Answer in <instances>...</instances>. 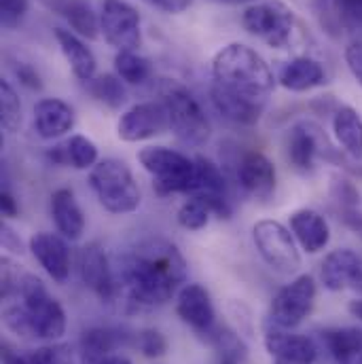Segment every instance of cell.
Masks as SVG:
<instances>
[{
    "label": "cell",
    "instance_id": "cell-16",
    "mask_svg": "<svg viewBox=\"0 0 362 364\" xmlns=\"http://www.w3.org/2000/svg\"><path fill=\"white\" fill-rule=\"evenodd\" d=\"M176 314L184 324H188L197 333H212L216 314L210 292L201 284H184L179 290Z\"/></svg>",
    "mask_w": 362,
    "mask_h": 364
},
{
    "label": "cell",
    "instance_id": "cell-43",
    "mask_svg": "<svg viewBox=\"0 0 362 364\" xmlns=\"http://www.w3.org/2000/svg\"><path fill=\"white\" fill-rule=\"evenodd\" d=\"M2 246H4L6 250L15 252V255H17V252H19V255L23 252V250H21V240H19L6 225H2Z\"/></svg>",
    "mask_w": 362,
    "mask_h": 364
},
{
    "label": "cell",
    "instance_id": "cell-21",
    "mask_svg": "<svg viewBox=\"0 0 362 364\" xmlns=\"http://www.w3.org/2000/svg\"><path fill=\"white\" fill-rule=\"evenodd\" d=\"M51 216L64 240H79L85 231V216L70 188H58L51 195Z\"/></svg>",
    "mask_w": 362,
    "mask_h": 364
},
{
    "label": "cell",
    "instance_id": "cell-45",
    "mask_svg": "<svg viewBox=\"0 0 362 364\" xmlns=\"http://www.w3.org/2000/svg\"><path fill=\"white\" fill-rule=\"evenodd\" d=\"M2 364H28L26 354H17L9 346H2Z\"/></svg>",
    "mask_w": 362,
    "mask_h": 364
},
{
    "label": "cell",
    "instance_id": "cell-27",
    "mask_svg": "<svg viewBox=\"0 0 362 364\" xmlns=\"http://www.w3.org/2000/svg\"><path fill=\"white\" fill-rule=\"evenodd\" d=\"M212 102L214 108L229 121L238 123V125H255L261 114H263V104H255L250 100H244L235 93L220 90L216 85H212Z\"/></svg>",
    "mask_w": 362,
    "mask_h": 364
},
{
    "label": "cell",
    "instance_id": "cell-17",
    "mask_svg": "<svg viewBox=\"0 0 362 364\" xmlns=\"http://www.w3.org/2000/svg\"><path fill=\"white\" fill-rule=\"evenodd\" d=\"M30 252L38 261V265L47 275L60 284H64L70 275V250L66 242L47 231H38L30 237Z\"/></svg>",
    "mask_w": 362,
    "mask_h": 364
},
{
    "label": "cell",
    "instance_id": "cell-26",
    "mask_svg": "<svg viewBox=\"0 0 362 364\" xmlns=\"http://www.w3.org/2000/svg\"><path fill=\"white\" fill-rule=\"evenodd\" d=\"M322 339L335 364H362V328H329L322 333Z\"/></svg>",
    "mask_w": 362,
    "mask_h": 364
},
{
    "label": "cell",
    "instance_id": "cell-1",
    "mask_svg": "<svg viewBox=\"0 0 362 364\" xmlns=\"http://www.w3.org/2000/svg\"><path fill=\"white\" fill-rule=\"evenodd\" d=\"M117 284L138 309L164 305L186 284V261L172 242L147 240L125 257Z\"/></svg>",
    "mask_w": 362,
    "mask_h": 364
},
{
    "label": "cell",
    "instance_id": "cell-20",
    "mask_svg": "<svg viewBox=\"0 0 362 364\" xmlns=\"http://www.w3.org/2000/svg\"><path fill=\"white\" fill-rule=\"evenodd\" d=\"M75 127V110L58 97H45L34 106V129L45 140H55Z\"/></svg>",
    "mask_w": 362,
    "mask_h": 364
},
{
    "label": "cell",
    "instance_id": "cell-31",
    "mask_svg": "<svg viewBox=\"0 0 362 364\" xmlns=\"http://www.w3.org/2000/svg\"><path fill=\"white\" fill-rule=\"evenodd\" d=\"M66 149V164L75 170H91L97 164V146L91 142L87 136H70L64 142Z\"/></svg>",
    "mask_w": 362,
    "mask_h": 364
},
{
    "label": "cell",
    "instance_id": "cell-3",
    "mask_svg": "<svg viewBox=\"0 0 362 364\" xmlns=\"http://www.w3.org/2000/svg\"><path fill=\"white\" fill-rule=\"evenodd\" d=\"M212 77L216 87L263 106L275 85L270 64L242 43H231L214 55Z\"/></svg>",
    "mask_w": 362,
    "mask_h": 364
},
{
    "label": "cell",
    "instance_id": "cell-15",
    "mask_svg": "<svg viewBox=\"0 0 362 364\" xmlns=\"http://www.w3.org/2000/svg\"><path fill=\"white\" fill-rule=\"evenodd\" d=\"M79 269L83 284L102 301H112L119 292L117 275L112 273L106 252L100 244H87L79 257Z\"/></svg>",
    "mask_w": 362,
    "mask_h": 364
},
{
    "label": "cell",
    "instance_id": "cell-33",
    "mask_svg": "<svg viewBox=\"0 0 362 364\" xmlns=\"http://www.w3.org/2000/svg\"><path fill=\"white\" fill-rule=\"evenodd\" d=\"M0 125L9 134H15L21 125V102L6 81H0Z\"/></svg>",
    "mask_w": 362,
    "mask_h": 364
},
{
    "label": "cell",
    "instance_id": "cell-19",
    "mask_svg": "<svg viewBox=\"0 0 362 364\" xmlns=\"http://www.w3.org/2000/svg\"><path fill=\"white\" fill-rule=\"evenodd\" d=\"M290 231L307 255H318L331 242V227L326 218L312 208H303L290 214Z\"/></svg>",
    "mask_w": 362,
    "mask_h": 364
},
{
    "label": "cell",
    "instance_id": "cell-5",
    "mask_svg": "<svg viewBox=\"0 0 362 364\" xmlns=\"http://www.w3.org/2000/svg\"><path fill=\"white\" fill-rule=\"evenodd\" d=\"M90 184L100 205L112 214H129L140 205V188L132 170L121 159L97 161L91 168Z\"/></svg>",
    "mask_w": 362,
    "mask_h": 364
},
{
    "label": "cell",
    "instance_id": "cell-9",
    "mask_svg": "<svg viewBox=\"0 0 362 364\" xmlns=\"http://www.w3.org/2000/svg\"><path fill=\"white\" fill-rule=\"evenodd\" d=\"M314 303H316V279L309 273H303L277 290L272 301L270 322L280 328L290 331L312 314Z\"/></svg>",
    "mask_w": 362,
    "mask_h": 364
},
{
    "label": "cell",
    "instance_id": "cell-4",
    "mask_svg": "<svg viewBox=\"0 0 362 364\" xmlns=\"http://www.w3.org/2000/svg\"><path fill=\"white\" fill-rule=\"evenodd\" d=\"M159 102L170 117V129L184 146H203L210 140V121L197 97L179 81H161Z\"/></svg>",
    "mask_w": 362,
    "mask_h": 364
},
{
    "label": "cell",
    "instance_id": "cell-2",
    "mask_svg": "<svg viewBox=\"0 0 362 364\" xmlns=\"http://www.w3.org/2000/svg\"><path fill=\"white\" fill-rule=\"evenodd\" d=\"M15 301L4 307V324L23 339L55 341L66 333V311L49 294L43 279L23 273L15 290Z\"/></svg>",
    "mask_w": 362,
    "mask_h": 364
},
{
    "label": "cell",
    "instance_id": "cell-13",
    "mask_svg": "<svg viewBox=\"0 0 362 364\" xmlns=\"http://www.w3.org/2000/svg\"><path fill=\"white\" fill-rule=\"evenodd\" d=\"M320 279L326 290L362 292V257L350 248H339L326 255L320 267Z\"/></svg>",
    "mask_w": 362,
    "mask_h": 364
},
{
    "label": "cell",
    "instance_id": "cell-28",
    "mask_svg": "<svg viewBox=\"0 0 362 364\" xmlns=\"http://www.w3.org/2000/svg\"><path fill=\"white\" fill-rule=\"evenodd\" d=\"M333 134L337 144L352 157L362 159V117L352 106H341L333 114Z\"/></svg>",
    "mask_w": 362,
    "mask_h": 364
},
{
    "label": "cell",
    "instance_id": "cell-18",
    "mask_svg": "<svg viewBox=\"0 0 362 364\" xmlns=\"http://www.w3.org/2000/svg\"><path fill=\"white\" fill-rule=\"evenodd\" d=\"M238 181L257 199H270L275 191V168L259 151H248L238 164Z\"/></svg>",
    "mask_w": 362,
    "mask_h": 364
},
{
    "label": "cell",
    "instance_id": "cell-11",
    "mask_svg": "<svg viewBox=\"0 0 362 364\" xmlns=\"http://www.w3.org/2000/svg\"><path fill=\"white\" fill-rule=\"evenodd\" d=\"M168 129H170V117L161 102H140L127 108L117 123V136L123 142L151 140Z\"/></svg>",
    "mask_w": 362,
    "mask_h": 364
},
{
    "label": "cell",
    "instance_id": "cell-32",
    "mask_svg": "<svg viewBox=\"0 0 362 364\" xmlns=\"http://www.w3.org/2000/svg\"><path fill=\"white\" fill-rule=\"evenodd\" d=\"M87 85H90L91 95L95 100H100L102 104L110 106V108H119L127 100V93H125V87H123L119 77L102 75L97 79H91Z\"/></svg>",
    "mask_w": 362,
    "mask_h": 364
},
{
    "label": "cell",
    "instance_id": "cell-10",
    "mask_svg": "<svg viewBox=\"0 0 362 364\" xmlns=\"http://www.w3.org/2000/svg\"><path fill=\"white\" fill-rule=\"evenodd\" d=\"M100 30L117 51H136L140 47V13L125 0H104L100 11Z\"/></svg>",
    "mask_w": 362,
    "mask_h": 364
},
{
    "label": "cell",
    "instance_id": "cell-22",
    "mask_svg": "<svg viewBox=\"0 0 362 364\" xmlns=\"http://www.w3.org/2000/svg\"><path fill=\"white\" fill-rule=\"evenodd\" d=\"M277 81L284 90L301 93V91H309L326 83V73L318 60L303 55V58H294L286 62L277 75Z\"/></svg>",
    "mask_w": 362,
    "mask_h": 364
},
{
    "label": "cell",
    "instance_id": "cell-38",
    "mask_svg": "<svg viewBox=\"0 0 362 364\" xmlns=\"http://www.w3.org/2000/svg\"><path fill=\"white\" fill-rule=\"evenodd\" d=\"M0 19L4 28H15L21 17L28 13V0H2L0 2Z\"/></svg>",
    "mask_w": 362,
    "mask_h": 364
},
{
    "label": "cell",
    "instance_id": "cell-29",
    "mask_svg": "<svg viewBox=\"0 0 362 364\" xmlns=\"http://www.w3.org/2000/svg\"><path fill=\"white\" fill-rule=\"evenodd\" d=\"M123 343V337L112 328H91L81 339V352L85 363L100 360L104 356H110L119 346Z\"/></svg>",
    "mask_w": 362,
    "mask_h": 364
},
{
    "label": "cell",
    "instance_id": "cell-40",
    "mask_svg": "<svg viewBox=\"0 0 362 364\" xmlns=\"http://www.w3.org/2000/svg\"><path fill=\"white\" fill-rule=\"evenodd\" d=\"M346 62H348L350 73L354 75V79L358 81V85L362 87V38L354 41L346 49Z\"/></svg>",
    "mask_w": 362,
    "mask_h": 364
},
{
    "label": "cell",
    "instance_id": "cell-30",
    "mask_svg": "<svg viewBox=\"0 0 362 364\" xmlns=\"http://www.w3.org/2000/svg\"><path fill=\"white\" fill-rule=\"evenodd\" d=\"M115 70L121 81L127 85H142L151 79L153 66L147 58L138 55L136 51H117L115 55Z\"/></svg>",
    "mask_w": 362,
    "mask_h": 364
},
{
    "label": "cell",
    "instance_id": "cell-46",
    "mask_svg": "<svg viewBox=\"0 0 362 364\" xmlns=\"http://www.w3.org/2000/svg\"><path fill=\"white\" fill-rule=\"evenodd\" d=\"M90 364H132V363H129V358H125V356H121V354H110V356H104V358L93 360V363Z\"/></svg>",
    "mask_w": 362,
    "mask_h": 364
},
{
    "label": "cell",
    "instance_id": "cell-35",
    "mask_svg": "<svg viewBox=\"0 0 362 364\" xmlns=\"http://www.w3.org/2000/svg\"><path fill=\"white\" fill-rule=\"evenodd\" d=\"M214 346L220 354V364H242L246 358V348L242 339L227 328L214 335Z\"/></svg>",
    "mask_w": 362,
    "mask_h": 364
},
{
    "label": "cell",
    "instance_id": "cell-7",
    "mask_svg": "<svg viewBox=\"0 0 362 364\" xmlns=\"http://www.w3.org/2000/svg\"><path fill=\"white\" fill-rule=\"evenodd\" d=\"M242 23L248 34L265 45L273 49H286L294 38L297 19L294 11L282 0H263L244 11Z\"/></svg>",
    "mask_w": 362,
    "mask_h": 364
},
{
    "label": "cell",
    "instance_id": "cell-34",
    "mask_svg": "<svg viewBox=\"0 0 362 364\" xmlns=\"http://www.w3.org/2000/svg\"><path fill=\"white\" fill-rule=\"evenodd\" d=\"M210 210L203 201L195 199V197H188L176 212V220L182 229L186 231H199L203 229L208 223H210Z\"/></svg>",
    "mask_w": 362,
    "mask_h": 364
},
{
    "label": "cell",
    "instance_id": "cell-41",
    "mask_svg": "<svg viewBox=\"0 0 362 364\" xmlns=\"http://www.w3.org/2000/svg\"><path fill=\"white\" fill-rule=\"evenodd\" d=\"M144 2L170 15H179L193 4V0H144Z\"/></svg>",
    "mask_w": 362,
    "mask_h": 364
},
{
    "label": "cell",
    "instance_id": "cell-42",
    "mask_svg": "<svg viewBox=\"0 0 362 364\" xmlns=\"http://www.w3.org/2000/svg\"><path fill=\"white\" fill-rule=\"evenodd\" d=\"M15 75H17V79H19L26 87H30V90H41V87H43L41 77H38L36 70H34L32 66H28V64L15 66Z\"/></svg>",
    "mask_w": 362,
    "mask_h": 364
},
{
    "label": "cell",
    "instance_id": "cell-6",
    "mask_svg": "<svg viewBox=\"0 0 362 364\" xmlns=\"http://www.w3.org/2000/svg\"><path fill=\"white\" fill-rule=\"evenodd\" d=\"M138 161L151 174L157 195H188L195 178V159L168 146H149L138 153Z\"/></svg>",
    "mask_w": 362,
    "mask_h": 364
},
{
    "label": "cell",
    "instance_id": "cell-36",
    "mask_svg": "<svg viewBox=\"0 0 362 364\" xmlns=\"http://www.w3.org/2000/svg\"><path fill=\"white\" fill-rule=\"evenodd\" d=\"M136 343H138L140 352H142L147 358H161V356L166 354V350H168L166 337H164L159 331H155V328L142 331V333L138 335Z\"/></svg>",
    "mask_w": 362,
    "mask_h": 364
},
{
    "label": "cell",
    "instance_id": "cell-47",
    "mask_svg": "<svg viewBox=\"0 0 362 364\" xmlns=\"http://www.w3.org/2000/svg\"><path fill=\"white\" fill-rule=\"evenodd\" d=\"M348 311L352 314V318H356V320H361L362 322V299H354V301H350Z\"/></svg>",
    "mask_w": 362,
    "mask_h": 364
},
{
    "label": "cell",
    "instance_id": "cell-12",
    "mask_svg": "<svg viewBox=\"0 0 362 364\" xmlns=\"http://www.w3.org/2000/svg\"><path fill=\"white\" fill-rule=\"evenodd\" d=\"M188 197H195L208 205V210L218 218L231 216V203L227 199V181L216 164L206 157H195V178Z\"/></svg>",
    "mask_w": 362,
    "mask_h": 364
},
{
    "label": "cell",
    "instance_id": "cell-48",
    "mask_svg": "<svg viewBox=\"0 0 362 364\" xmlns=\"http://www.w3.org/2000/svg\"><path fill=\"white\" fill-rule=\"evenodd\" d=\"M216 2H225V4H244V2H255V0H216Z\"/></svg>",
    "mask_w": 362,
    "mask_h": 364
},
{
    "label": "cell",
    "instance_id": "cell-25",
    "mask_svg": "<svg viewBox=\"0 0 362 364\" xmlns=\"http://www.w3.org/2000/svg\"><path fill=\"white\" fill-rule=\"evenodd\" d=\"M55 38L60 43V49L66 58V62L70 64L75 77L79 81L90 83L95 77V55L91 53V49L79 38V34H75L73 30H64V28H55Z\"/></svg>",
    "mask_w": 362,
    "mask_h": 364
},
{
    "label": "cell",
    "instance_id": "cell-39",
    "mask_svg": "<svg viewBox=\"0 0 362 364\" xmlns=\"http://www.w3.org/2000/svg\"><path fill=\"white\" fill-rule=\"evenodd\" d=\"M337 11L350 28L362 30V0H337Z\"/></svg>",
    "mask_w": 362,
    "mask_h": 364
},
{
    "label": "cell",
    "instance_id": "cell-37",
    "mask_svg": "<svg viewBox=\"0 0 362 364\" xmlns=\"http://www.w3.org/2000/svg\"><path fill=\"white\" fill-rule=\"evenodd\" d=\"M26 358H28V364H73V354L64 346L38 348L26 354Z\"/></svg>",
    "mask_w": 362,
    "mask_h": 364
},
{
    "label": "cell",
    "instance_id": "cell-14",
    "mask_svg": "<svg viewBox=\"0 0 362 364\" xmlns=\"http://www.w3.org/2000/svg\"><path fill=\"white\" fill-rule=\"evenodd\" d=\"M265 348L273 364H314L318 358V348L309 337L288 333L275 324L265 331Z\"/></svg>",
    "mask_w": 362,
    "mask_h": 364
},
{
    "label": "cell",
    "instance_id": "cell-8",
    "mask_svg": "<svg viewBox=\"0 0 362 364\" xmlns=\"http://www.w3.org/2000/svg\"><path fill=\"white\" fill-rule=\"evenodd\" d=\"M252 240L263 261L280 273H294L301 267V255L294 235L277 220H259L252 227Z\"/></svg>",
    "mask_w": 362,
    "mask_h": 364
},
{
    "label": "cell",
    "instance_id": "cell-44",
    "mask_svg": "<svg viewBox=\"0 0 362 364\" xmlns=\"http://www.w3.org/2000/svg\"><path fill=\"white\" fill-rule=\"evenodd\" d=\"M0 208H2V214L9 218H15L19 214V205H17L15 197L6 191H2V195H0Z\"/></svg>",
    "mask_w": 362,
    "mask_h": 364
},
{
    "label": "cell",
    "instance_id": "cell-23",
    "mask_svg": "<svg viewBox=\"0 0 362 364\" xmlns=\"http://www.w3.org/2000/svg\"><path fill=\"white\" fill-rule=\"evenodd\" d=\"M309 123L294 125L286 136V157L299 172H309L320 153V138Z\"/></svg>",
    "mask_w": 362,
    "mask_h": 364
},
{
    "label": "cell",
    "instance_id": "cell-24",
    "mask_svg": "<svg viewBox=\"0 0 362 364\" xmlns=\"http://www.w3.org/2000/svg\"><path fill=\"white\" fill-rule=\"evenodd\" d=\"M47 9L64 17L73 32L83 36V38H97L100 32V19L95 17L93 9L87 0H41Z\"/></svg>",
    "mask_w": 362,
    "mask_h": 364
}]
</instances>
